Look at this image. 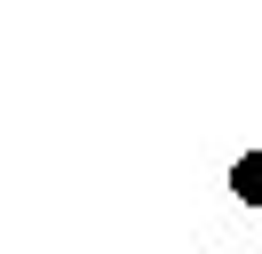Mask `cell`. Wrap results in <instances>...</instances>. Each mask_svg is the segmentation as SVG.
<instances>
[{
	"instance_id": "1",
	"label": "cell",
	"mask_w": 262,
	"mask_h": 254,
	"mask_svg": "<svg viewBox=\"0 0 262 254\" xmlns=\"http://www.w3.org/2000/svg\"><path fill=\"white\" fill-rule=\"evenodd\" d=\"M230 190H238L246 206H262V151H246L238 167H230Z\"/></svg>"
}]
</instances>
